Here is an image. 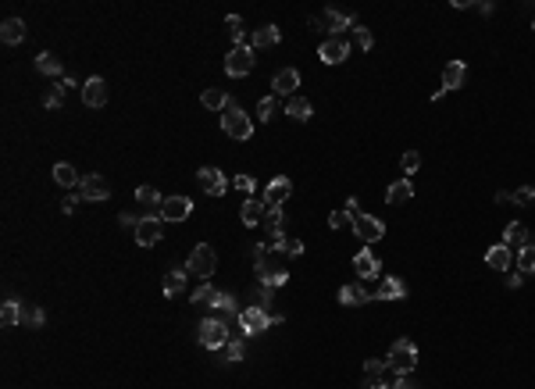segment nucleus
Segmentation results:
<instances>
[{"label": "nucleus", "instance_id": "37", "mask_svg": "<svg viewBox=\"0 0 535 389\" xmlns=\"http://www.w3.org/2000/svg\"><path fill=\"white\" fill-rule=\"evenodd\" d=\"M36 68L43 72V75H50V79H57V75H65V72H61V61H57V57L54 54H40L36 57ZM61 82V79H57Z\"/></svg>", "mask_w": 535, "mask_h": 389}, {"label": "nucleus", "instance_id": "40", "mask_svg": "<svg viewBox=\"0 0 535 389\" xmlns=\"http://www.w3.org/2000/svg\"><path fill=\"white\" fill-rule=\"evenodd\" d=\"M22 325L40 328V325H43V311H40L36 304H22Z\"/></svg>", "mask_w": 535, "mask_h": 389}, {"label": "nucleus", "instance_id": "45", "mask_svg": "<svg viewBox=\"0 0 535 389\" xmlns=\"http://www.w3.org/2000/svg\"><path fill=\"white\" fill-rule=\"evenodd\" d=\"M371 43H375V36L368 33L364 25H354V47L357 50H371Z\"/></svg>", "mask_w": 535, "mask_h": 389}, {"label": "nucleus", "instance_id": "7", "mask_svg": "<svg viewBox=\"0 0 535 389\" xmlns=\"http://www.w3.org/2000/svg\"><path fill=\"white\" fill-rule=\"evenodd\" d=\"M222 132H229L232 139H250L254 136V125H250V118L232 104L229 111H222Z\"/></svg>", "mask_w": 535, "mask_h": 389}, {"label": "nucleus", "instance_id": "31", "mask_svg": "<svg viewBox=\"0 0 535 389\" xmlns=\"http://www.w3.org/2000/svg\"><path fill=\"white\" fill-rule=\"evenodd\" d=\"M503 243H507V247H518V250H521V247L528 243V229H525L521 222H511L507 229H503Z\"/></svg>", "mask_w": 535, "mask_h": 389}, {"label": "nucleus", "instance_id": "18", "mask_svg": "<svg viewBox=\"0 0 535 389\" xmlns=\"http://www.w3.org/2000/svg\"><path fill=\"white\" fill-rule=\"evenodd\" d=\"M350 47L354 43H346V40H325L322 47H318V57L325 65H342L346 57H350Z\"/></svg>", "mask_w": 535, "mask_h": 389}, {"label": "nucleus", "instance_id": "44", "mask_svg": "<svg viewBox=\"0 0 535 389\" xmlns=\"http://www.w3.org/2000/svg\"><path fill=\"white\" fill-rule=\"evenodd\" d=\"M389 372V365L382 361V357H371V361H364V379H382Z\"/></svg>", "mask_w": 535, "mask_h": 389}, {"label": "nucleus", "instance_id": "19", "mask_svg": "<svg viewBox=\"0 0 535 389\" xmlns=\"http://www.w3.org/2000/svg\"><path fill=\"white\" fill-rule=\"evenodd\" d=\"M354 272L361 275V282H364V279H379V272H382V261H379V257H375V254L364 247V250L354 257Z\"/></svg>", "mask_w": 535, "mask_h": 389}, {"label": "nucleus", "instance_id": "23", "mask_svg": "<svg viewBox=\"0 0 535 389\" xmlns=\"http://www.w3.org/2000/svg\"><path fill=\"white\" fill-rule=\"evenodd\" d=\"M0 40H4L8 47H18L25 40V22L22 18H4L0 22Z\"/></svg>", "mask_w": 535, "mask_h": 389}, {"label": "nucleus", "instance_id": "43", "mask_svg": "<svg viewBox=\"0 0 535 389\" xmlns=\"http://www.w3.org/2000/svg\"><path fill=\"white\" fill-rule=\"evenodd\" d=\"M511 204H514V207H532V204H535V186L514 190V193H511Z\"/></svg>", "mask_w": 535, "mask_h": 389}, {"label": "nucleus", "instance_id": "11", "mask_svg": "<svg viewBox=\"0 0 535 389\" xmlns=\"http://www.w3.org/2000/svg\"><path fill=\"white\" fill-rule=\"evenodd\" d=\"M239 325H243L246 336H257V333H264L268 325H275V314H264L257 307H246V311H239Z\"/></svg>", "mask_w": 535, "mask_h": 389}, {"label": "nucleus", "instance_id": "21", "mask_svg": "<svg viewBox=\"0 0 535 389\" xmlns=\"http://www.w3.org/2000/svg\"><path fill=\"white\" fill-rule=\"evenodd\" d=\"M485 264L492 268V272H503V275H507V272H511V264H514V254H511V247H507V243H499V247H489V250H485Z\"/></svg>", "mask_w": 535, "mask_h": 389}, {"label": "nucleus", "instance_id": "55", "mask_svg": "<svg viewBox=\"0 0 535 389\" xmlns=\"http://www.w3.org/2000/svg\"><path fill=\"white\" fill-rule=\"evenodd\" d=\"M61 211H65V215L75 211V197H65V200H61Z\"/></svg>", "mask_w": 535, "mask_h": 389}, {"label": "nucleus", "instance_id": "51", "mask_svg": "<svg viewBox=\"0 0 535 389\" xmlns=\"http://www.w3.org/2000/svg\"><path fill=\"white\" fill-rule=\"evenodd\" d=\"M393 389H421V382H414L411 375H393Z\"/></svg>", "mask_w": 535, "mask_h": 389}, {"label": "nucleus", "instance_id": "52", "mask_svg": "<svg viewBox=\"0 0 535 389\" xmlns=\"http://www.w3.org/2000/svg\"><path fill=\"white\" fill-rule=\"evenodd\" d=\"M364 389H393V382H386V379H364Z\"/></svg>", "mask_w": 535, "mask_h": 389}, {"label": "nucleus", "instance_id": "17", "mask_svg": "<svg viewBox=\"0 0 535 389\" xmlns=\"http://www.w3.org/2000/svg\"><path fill=\"white\" fill-rule=\"evenodd\" d=\"M79 197H82V200H107V197H111L107 178H104V175H82V183H79Z\"/></svg>", "mask_w": 535, "mask_h": 389}, {"label": "nucleus", "instance_id": "20", "mask_svg": "<svg viewBox=\"0 0 535 389\" xmlns=\"http://www.w3.org/2000/svg\"><path fill=\"white\" fill-rule=\"evenodd\" d=\"M264 211H268L264 197H246V204L239 207V218H243V225L250 229V225H261V222H264Z\"/></svg>", "mask_w": 535, "mask_h": 389}, {"label": "nucleus", "instance_id": "56", "mask_svg": "<svg viewBox=\"0 0 535 389\" xmlns=\"http://www.w3.org/2000/svg\"><path fill=\"white\" fill-rule=\"evenodd\" d=\"M521 282H525V275H507V286H511V289H518Z\"/></svg>", "mask_w": 535, "mask_h": 389}, {"label": "nucleus", "instance_id": "28", "mask_svg": "<svg viewBox=\"0 0 535 389\" xmlns=\"http://www.w3.org/2000/svg\"><path fill=\"white\" fill-rule=\"evenodd\" d=\"M464 75H467V65L464 61H450L446 72H443V93H446V89H460L464 86Z\"/></svg>", "mask_w": 535, "mask_h": 389}, {"label": "nucleus", "instance_id": "47", "mask_svg": "<svg viewBox=\"0 0 535 389\" xmlns=\"http://www.w3.org/2000/svg\"><path fill=\"white\" fill-rule=\"evenodd\" d=\"M400 165H403V171H407V175H414V171L421 168V154H418V151H407Z\"/></svg>", "mask_w": 535, "mask_h": 389}, {"label": "nucleus", "instance_id": "48", "mask_svg": "<svg viewBox=\"0 0 535 389\" xmlns=\"http://www.w3.org/2000/svg\"><path fill=\"white\" fill-rule=\"evenodd\" d=\"M214 293H218V289H214L211 282H204L200 289H193V304H211V300H214Z\"/></svg>", "mask_w": 535, "mask_h": 389}, {"label": "nucleus", "instance_id": "50", "mask_svg": "<svg viewBox=\"0 0 535 389\" xmlns=\"http://www.w3.org/2000/svg\"><path fill=\"white\" fill-rule=\"evenodd\" d=\"M236 190H243L246 197H254L257 183H254V175H236Z\"/></svg>", "mask_w": 535, "mask_h": 389}, {"label": "nucleus", "instance_id": "9", "mask_svg": "<svg viewBox=\"0 0 535 389\" xmlns=\"http://www.w3.org/2000/svg\"><path fill=\"white\" fill-rule=\"evenodd\" d=\"M161 218L165 222H186V218H193V200L190 197H165Z\"/></svg>", "mask_w": 535, "mask_h": 389}, {"label": "nucleus", "instance_id": "29", "mask_svg": "<svg viewBox=\"0 0 535 389\" xmlns=\"http://www.w3.org/2000/svg\"><path fill=\"white\" fill-rule=\"evenodd\" d=\"M200 104H204L207 111H229V107H232V97H229V93H222V89H204Z\"/></svg>", "mask_w": 535, "mask_h": 389}, {"label": "nucleus", "instance_id": "10", "mask_svg": "<svg viewBox=\"0 0 535 389\" xmlns=\"http://www.w3.org/2000/svg\"><path fill=\"white\" fill-rule=\"evenodd\" d=\"M354 232L364 239V243H379V239L386 236V225L375 218V215H364V211H361V215L354 218Z\"/></svg>", "mask_w": 535, "mask_h": 389}, {"label": "nucleus", "instance_id": "35", "mask_svg": "<svg viewBox=\"0 0 535 389\" xmlns=\"http://www.w3.org/2000/svg\"><path fill=\"white\" fill-rule=\"evenodd\" d=\"M0 325H4V328L22 325V304L18 300H4V307H0Z\"/></svg>", "mask_w": 535, "mask_h": 389}, {"label": "nucleus", "instance_id": "32", "mask_svg": "<svg viewBox=\"0 0 535 389\" xmlns=\"http://www.w3.org/2000/svg\"><path fill=\"white\" fill-rule=\"evenodd\" d=\"M271 300H275V289L271 286H257L254 293H250V307H257L264 314H271Z\"/></svg>", "mask_w": 535, "mask_h": 389}, {"label": "nucleus", "instance_id": "41", "mask_svg": "<svg viewBox=\"0 0 535 389\" xmlns=\"http://www.w3.org/2000/svg\"><path fill=\"white\" fill-rule=\"evenodd\" d=\"M136 200H140L143 207H161V204H165L161 193H157L153 186H140V190H136Z\"/></svg>", "mask_w": 535, "mask_h": 389}, {"label": "nucleus", "instance_id": "13", "mask_svg": "<svg viewBox=\"0 0 535 389\" xmlns=\"http://www.w3.org/2000/svg\"><path fill=\"white\" fill-rule=\"evenodd\" d=\"M82 104L86 107H104L107 104V82L100 75H89L82 82Z\"/></svg>", "mask_w": 535, "mask_h": 389}, {"label": "nucleus", "instance_id": "33", "mask_svg": "<svg viewBox=\"0 0 535 389\" xmlns=\"http://www.w3.org/2000/svg\"><path fill=\"white\" fill-rule=\"evenodd\" d=\"M286 114H289V118H296V122H307V118L314 114V107L307 104V97H289V104H286Z\"/></svg>", "mask_w": 535, "mask_h": 389}, {"label": "nucleus", "instance_id": "25", "mask_svg": "<svg viewBox=\"0 0 535 389\" xmlns=\"http://www.w3.org/2000/svg\"><path fill=\"white\" fill-rule=\"evenodd\" d=\"M54 183L65 186V190H79L82 178H79V171H75L68 161H57V165H54Z\"/></svg>", "mask_w": 535, "mask_h": 389}, {"label": "nucleus", "instance_id": "22", "mask_svg": "<svg viewBox=\"0 0 535 389\" xmlns=\"http://www.w3.org/2000/svg\"><path fill=\"white\" fill-rule=\"evenodd\" d=\"M400 296H407V282L396 275H382L379 289H375V300H400Z\"/></svg>", "mask_w": 535, "mask_h": 389}, {"label": "nucleus", "instance_id": "46", "mask_svg": "<svg viewBox=\"0 0 535 389\" xmlns=\"http://www.w3.org/2000/svg\"><path fill=\"white\" fill-rule=\"evenodd\" d=\"M275 107H278V97L275 93L264 97V100H257V114L264 118V122H271V118H275Z\"/></svg>", "mask_w": 535, "mask_h": 389}, {"label": "nucleus", "instance_id": "4", "mask_svg": "<svg viewBox=\"0 0 535 389\" xmlns=\"http://www.w3.org/2000/svg\"><path fill=\"white\" fill-rule=\"evenodd\" d=\"M310 29H322V33H329V40H339V33L354 29V15L336 11V8H325L318 18H310Z\"/></svg>", "mask_w": 535, "mask_h": 389}, {"label": "nucleus", "instance_id": "14", "mask_svg": "<svg viewBox=\"0 0 535 389\" xmlns=\"http://www.w3.org/2000/svg\"><path fill=\"white\" fill-rule=\"evenodd\" d=\"M289 193H293V183H289L286 175H275L271 183L264 186V204L268 207H282V204L289 200Z\"/></svg>", "mask_w": 535, "mask_h": 389}, {"label": "nucleus", "instance_id": "39", "mask_svg": "<svg viewBox=\"0 0 535 389\" xmlns=\"http://www.w3.org/2000/svg\"><path fill=\"white\" fill-rule=\"evenodd\" d=\"M43 104L54 111V107H61V104H65V82H50V89H47V93H43Z\"/></svg>", "mask_w": 535, "mask_h": 389}, {"label": "nucleus", "instance_id": "1", "mask_svg": "<svg viewBox=\"0 0 535 389\" xmlns=\"http://www.w3.org/2000/svg\"><path fill=\"white\" fill-rule=\"evenodd\" d=\"M254 272H257L261 286H271V289H278V286L289 282L286 254H282L278 247H271V243H257L254 247Z\"/></svg>", "mask_w": 535, "mask_h": 389}, {"label": "nucleus", "instance_id": "16", "mask_svg": "<svg viewBox=\"0 0 535 389\" xmlns=\"http://www.w3.org/2000/svg\"><path fill=\"white\" fill-rule=\"evenodd\" d=\"M296 89H300V72L296 68H282L271 79V93L275 97H296Z\"/></svg>", "mask_w": 535, "mask_h": 389}, {"label": "nucleus", "instance_id": "34", "mask_svg": "<svg viewBox=\"0 0 535 389\" xmlns=\"http://www.w3.org/2000/svg\"><path fill=\"white\" fill-rule=\"evenodd\" d=\"M278 40H282L278 25H261L254 33V47H278Z\"/></svg>", "mask_w": 535, "mask_h": 389}, {"label": "nucleus", "instance_id": "15", "mask_svg": "<svg viewBox=\"0 0 535 389\" xmlns=\"http://www.w3.org/2000/svg\"><path fill=\"white\" fill-rule=\"evenodd\" d=\"M368 300H375V293H371L364 282H346V286L339 289V304H342V307H361V304H368Z\"/></svg>", "mask_w": 535, "mask_h": 389}, {"label": "nucleus", "instance_id": "53", "mask_svg": "<svg viewBox=\"0 0 535 389\" xmlns=\"http://www.w3.org/2000/svg\"><path fill=\"white\" fill-rule=\"evenodd\" d=\"M346 215L357 218V215H361V204H357V200H346Z\"/></svg>", "mask_w": 535, "mask_h": 389}, {"label": "nucleus", "instance_id": "36", "mask_svg": "<svg viewBox=\"0 0 535 389\" xmlns=\"http://www.w3.org/2000/svg\"><path fill=\"white\" fill-rule=\"evenodd\" d=\"M518 268H521V275H535V243H525L521 250H518Z\"/></svg>", "mask_w": 535, "mask_h": 389}, {"label": "nucleus", "instance_id": "2", "mask_svg": "<svg viewBox=\"0 0 535 389\" xmlns=\"http://www.w3.org/2000/svg\"><path fill=\"white\" fill-rule=\"evenodd\" d=\"M386 365H389L393 375H411L418 368V346H414V340H407V336L396 340L389 346V353H386Z\"/></svg>", "mask_w": 535, "mask_h": 389}, {"label": "nucleus", "instance_id": "42", "mask_svg": "<svg viewBox=\"0 0 535 389\" xmlns=\"http://www.w3.org/2000/svg\"><path fill=\"white\" fill-rule=\"evenodd\" d=\"M271 247H278V250L286 254V257H300V254H303V243H300V239H286V236H282V239H275Z\"/></svg>", "mask_w": 535, "mask_h": 389}, {"label": "nucleus", "instance_id": "8", "mask_svg": "<svg viewBox=\"0 0 535 389\" xmlns=\"http://www.w3.org/2000/svg\"><path fill=\"white\" fill-rule=\"evenodd\" d=\"M165 236V222H161V215H146V218H140V225H136V243L140 247H157V239Z\"/></svg>", "mask_w": 535, "mask_h": 389}, {"label": "nucleus", "instance_id": "3", "mask_svg": "<svg viewBox=\"0 0 535 389\" xmlns=\"http://www.w3.org/2000/svg\"><path fill=\"white\" fill-rule=\"evenodd\" d=\"M214 264H218V257H214V247H211V243H197V247L190 250V257H186V272L207 282V279L214 275Z\"/></svg>", "mask_w": 535, "mask_h": 389}, {"label": "nucleus", "instance_id": "30", "mask_svg": "<svg viewBox=\"0 0 535 389\" xmlns=\"http://www.w3.org/2000/svg\"><path fill=\"white\" fill-rule=\"evenodd\" d=\"M186 268H175V272H168L165 275V296H182L186 293Z\"/></svg>", "mask_w": 535, "mask_h": 389}, {"label": "nucleus", "instance_id": "27", "mask_svg": "<svg viewBox=\"0 0 535 389\" xmlns=\"http://www.w3.org/2000/svg\"><path fill=\"white\" fill-rule=\"evenodd\" d=\"M211 307L218 311V318H239V307H236V296L232 293H214V300H211Z\"/></svg>", "mask_w": 535, "mask_h": 389}, {"label": "nucleus", "instance_id": "26", "mask_svg": "<svg viewBox=\"0 0 535 389\" xmlns=\"http://www.w3.org/2000/svg\"><path fill=\"white\" fill-rule=\"evenodd\" d=\"M411 197H414L411 178H400V183H393V186L386 190V204H389V207H400V204H407Z\"/></svg>", "mask_w": 535, "mask_h": 389}, {"label": "nucleus", "instance_id": "57", "mask_svg": "<svg viewBox=\"0 0 535 389\" xmlns=\"http://www.w3.org/2000/svg\"><path fill=\"white\" fill-rule=\"evenodd\" d=\"M532 29H535V18H532Z\"/></svg>", "mask_w": 535, "mask_h": 389}, {"label": "nucleus", "instance_id": "5", "mask_svg": "<svg viewBox=\"0 0 535 389\" xmlns=\"http://www.w3.org/2000/svg\"><path fill=\"white\" fill-rule=\"evenodd\" d=\"M197 340H200V346H207V350H222L232 336H229V325H225L222 318H204L200 328H197Z\"/></svg>", "mask_w": 535, "mask_h": 389}, {"label": "nucleus", "instance_id": "38", "mask_svg": "<svg viewBox=\"0 0 535 389\" xmlns=\"http://www.w3.org/2000/svg\"><path fill=\"white\" fill-rule=\"evenodd\" d=\"M218 353H222V365H236V361H243V340H229Z\"/></svg>", "mask_w": 535, "mask_h": 389}, {"label": "nucleus", "instance_id": "24", "mask_svg": "<svg viewBox=\"0 0 535 389\" xmlns=\"http://www.w3.org/2000/svg\"><path fill=\"white\" fill-rule=\"evenodd\" d=\"M261 225H264V232H268V243L282 239V225H286V215H282V207H268Z\"/></svg>", "mask_w": 535, "mask_h": 389}, {"label": "nucleus", "instance_id": "49", "mask_svg": "<svg viewBox=\"0 0 535 389\" xmlns=\"http://www.w3.org/2000/svg\"><path fill=\"white\" fill-rule=\"evenodd\" d=\"M329 225H332V229H346V225H354V218L346 215V207H342V211H332V215H329Z\"/></svg>", "mask_w": 535, "mask_h": 389}, {"label": "nucleus", "instance_id": "12", "mask_svg": "<svg viewBox=\"0 0 535 389\" xmlns=\"http://www.w3.org/2000/svg\"><path fill=\"white\" fill-rule=\"evenodd\" d=\"M197 183H200V190H204L207 197H222L225 186H229V178L222 175V168H200V171H197Z\"/></svg>", "mask_w": 535, "mask_h": 389}, {"label": "nucleus", "instance_id": "54", "mask_svg": "<svg viewBox=\"0 0 535 389\" xmlns=\"http://www.w3.org/2000/svg\"><path fill=\"white\" fill-rule=\"evenodd\" d=\"M118 218H121L125 229H136V225H140V218H133V215H118Z\"/></svg>", "mask_w": 535, "mask_h": 389}, {"label": "nucleus", "instance_id": "6", "mask_svg": "<svg viewBox=\"0 0 535 389\" xmlns=\"http://www.w3.org/2000/svg\"><path fill=\"white\" fill-rule=\"evenodd\" d=\"M254 65H257V57H254V50H250V47H232L225 54V75H232V79L250 75V72H254Z\"/></svg>", "mask_w": 535, "mask_h": 389}]
</instances>
